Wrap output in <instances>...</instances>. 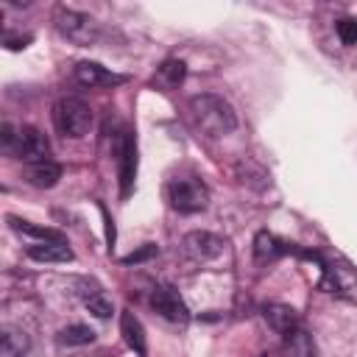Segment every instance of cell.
Segmentation results:
<instances>
[{
    "instance_id": "1",
    "label": "cell",
    "mask_w": 357,
    "mask_h": 357,
    "mask_svg": "<svg viewBox=\"0 0 357 357\" xmlns=\"http://www.w3.org/2000/svg\"><path fill=\"white\" fill-rule=\"evenodd\" d=\"M190 114H192V123L206 137H226L237 128V114H234L231 103L212 92L190 98Z\"/></svg>"
},
{
    "instance_id": "2",
    "label": "cell",
    "mask_w": 357,
    "mask_h": 357,
    "mask_svg": "<svg viewBox=\"0 0 357 357\" xmlns=\"http://www.w3.org/2000/svg\"><path fill=\"white\" fill-rule=\"evenodd\" d=\"M53 123L64 137L78 139V137L89 134L95 114H92L89 103H84L81 98H59L53 106Z\"/></svg>"
},
{
    "instance_id": "3",
    "label": "cell",
    "mask_w": 357,
    "mask_h": 357,
    "mask_svg": "<svg viewBox=\"0 0 357 357\" xmlns=\"http://www.w3.org/2000/svg\"><path fill=\"white\" fill-rule=\"evenodd\" d=\"M167 201L176 212L192 215V212H201L209 206V190L204 181H198L192 176H178L167 184Z\"/></svg>"
},
{
    "instance_id": "4",
    "label": "cell",
    "mask_w": 357,
    "mask_h": 357,
    "mask_svg": "<svg viewBox=\"0 0 357 357\" xmlns=\"http://www.w3.org/2000/svg\"><path fill=\"white\" fill-rule=\"evenodd\" d=\"M321 268H324V290L335 293V296H343V298H351L357 301V268L340 257L335 259H321Z\"/></svg>"
},
{
    "instance_id": "5",
    "label": "cell",
    "mask_w": 357,
    "mask_h": 357,
    "mask_svg": "<svg viewBox=\"0 0 357 357\" xmlns=\"http://www.w3.org/2000/svg\"><path fill=\"white\" fill-rule=\"evenodd\" d=\"M56 28L61 36H67L75 45H92L98 39V22L75 8H56Z\"/></svg>"
},
{
    "instance_id": "6",
    "label": "cell",
    "mask_w": 357,
    "mask_h": 357,
    "mask_svg": "<svg viewBox=\"0 0 357 357\" xmlns=\"http://www.w3.org/2000/svg\"><path fill=\"white\" fill-rule=\"evenodd\" d=\"M8 153H11L14 159L25 162V165L47 162V156H50V142H47V137H45L39 128L22 126V128L17 131V139H14V145H11Z\"/></svg>"
},
{
    "instance_id": "7",
    "label": "cell",
    "mask_w": 357,
    "mask_h": 357,
    "mask_svg": "<svg viewBox=\"0 0 357 357\" xmlns=\"http://www.w3.org/2000/svg\"><path fill=\"white\" fill-rule=\"evenodd\" d=\"M223 248H226L223 237H218V234H212V231H190V234L184 237V254H187L192 262H201V265L218 259V257L223 254Z\"/></svg>"
},
{
    "instance_id": "8",
    "label": "cell",
    "mask_w": 357,
    "mask_h": 357,
    "mask_svg": "<svg viewBox=\"0 0 357 357\" xmlns=\"http://www.w3.org/2000/svg\"><path fill=\"white\" fill-rule=\"evenodd\" d=\"M151 307H153L162 318H167L170 324L184 326V324L190 321V310H187L184 298H181L173 287H156V290L151 293Z\"/></svg>"
},
{
    "instance_id": "9",
    "label": "cell",
    "mask_w": 357,
    "mask_h": 357,
    "mask_svg": "<svg viewBox=\"0 0 357 357\" xmlns=\"http://www.w3.org/2000/svg\"><path fill=\"white\" fill-rule=\"evenodd\" d=\"M75 81L84 86H117V84H126V75H117L98 61H81L75 67Z\"/></svg>"
},
{
    "instance_id": "10",
    "label": "cell",
    "mask_w": 357,
    "mask_h": 357,
    "mask_svg": "<svg viewBox=\"0 0 357 357\" xmlns=\"http://www.w3.org/2000/svg\"><path fill=\"white\" fill-rule=\"evenodd\" d=\"M134 176H137V142H134V137L126 131L123 139H120V195H123V198L131 195Z\"/></svg>"
},
{
    "instance_id": "11",
    "label": "cell",
    "mask_w": 357,
    "mask_h": 357,
    "mask_svg": "<svg viewBox=\"0 0 357 357\" xmlns=\"http://www.w3.org/2000/svg\"><path fill=\"white\" fill-rule=\"evenodd\" d=\"M262 318H265L268 326H271L273 332H279V335H287V332H293V329L301 326V318H298V312H296L290 304H265Z\"/></svg>"
},
{
    "instance_id": "12",
    "label": "cell",
    "mask_w": 357,
    "mask_h": 357,
    "mask_svg": "<svg viewBox=\"0 0 357 357\" xmlns=\"http://www.w3.org/2000/svg\"><path fill=\"white\" fill-rule=\"evenodd\" d=\"M120 332H123L128 349H134V354H139V357L148 354V337H145V329H142V324H139V318L134 312L126 310L120 315Z\"/></svg>"
},
{
    "instance_id": "13",
    "label": "cell",
    "mask_w": 357,
    "mask_h": 357,
    "mask_svg": "<svg viewBox=\"0 0 357 357\" xmlns=\"http://www.w3.org/2000/svg\"><path fill=\"white\" fill-rule=\"evenodd\" d=\"M59 178H61V167H59L56 162H50V159L25 167V181L33 184V187H39V190H50V187H56Z\"/></svg>"
},
{
    "instance_id": "14",
    "label": "cell",
    "mask_w": 357,
    "mask_h": 357,
    "mask_svg": "<svg viewBox=\"0 0 357 357\" xmlns=\"http://www.w3.org/2000/svg\"><path fill=\"white\" fill-rule=\"evenodd\" d=\"M284 357H318L315 340L304 326L284 335Z\"/></svg>"
},
{
    "instance_id": "15",
    "label": "cell",
    "mask_w": 357,
    "mask_h": 357,
    "mask_svg": "<svg viewBox=\"0 0 357 357\" xmlns=\"http://www.w3.org/2000/svg\"><path fill=\"white\" fill-rule=\"evenodd\" d=\"M28 257L36 262H70L73 251L67 248V243H33L28 248Z\"/></svg>"
},
{
    "instance_id": "16",
    "label": "cell",
    "mask_w": 357,
    "mask_h": 357,
    "mask_svg": "<svg viewBox=\"0 0 357 357\" xmlns=\"http://www.w3.org/2000/svg\"><path fill=\"white\" fill-rule=\"evenodd\" d=\"M28 335L22 329H3L0 335V354L3 357H25L28 354Z\"/></svg>"
},
{
    "instance_id": "17",
    "label": "cell",
    "mask_w": 357,
    "mask_h": 357,
    "mask_svg": "<svg viewBox=\"0 0 357 357\" xmlns=\"http://www.w3.org/2000/svg\"><path fill=\"white\" fill-rule=\"evenodd\" d=\"M8 223H11L20 234L36 237L39 243H64V237H61L56 229H45V226H36V223H28V220H20V218H8Z\"/></svg>"
},
{
    "instance_id": "18",
    "label": "cell",
    "mask_w": 357,
    "mask_h": 357,
    "mask_svg": "<svg viewBox=\"0 0 357 357\" xmlns=\"http://www.w3.org/2000/svg\"><path fill=\"white\" fill-rule=\"evenodd\" d=\"M84 307H86L95 318H109L112 310H114L112 301H109V298L100 293V287H95V284L89 287V293H84Z\"/></svg>"
},
{
    "instance_id": "19",
    "label": "cell",
    "mask_w": 357,
    "mask_h": 357,
    "mask_svg": "<svg viewBox=\"0 0 357 357\" xmlns=\"http://www.w3.org/2000/svg\"><path fill=\"white\" fill-rule=\"evenodd\" d=\"M282 251H284V248H282V243H279L273 234L259 231V234L254 237V254H257V259H276Z\"/></svg>"
},
{
    "instance_id": "20",
    "label": "cell",
    "mask_w": 357,
    "mask_h": 357,
    "mask_svg": "<svg viewBox=\"0 0 357 357\" xmlns=\"http://www.w3.org/2000/svg\"><path fill=\"white\" fill-rule=\"evenodd\" d=\"M95 340V332L84 324H73L67 329L59 332V343L61 346H84V343H92Z\"/></svg>"
},
{
    "instance_id": "21",
    "label": "cell",
    "mask_w": 357,
    "mask_h": 357,
    "mask_svg": "<svg viewBox=\"0 0 357 357\" xmlns=\"http://www.w3.org/2000/svg\"><path fill=\"white\" fill-rule=\"evenodd\" d=\"M159 78H162L167 86H178L181 78H184V61H176V59L165 61V64L159 67Z\"/></svg>"
},
{
    "instance_id": "22",
    "label": "cell",
    "mask_w": 357,
    "mask_h": 357,
    "mask_svg": "<svg viewBox=\"0 0 357 357\" xmlns=\"http://www.w3.org/2000/svg\"><path fill=\"white\" fill-rule=\"evenodd\" d=\"M337 36L343 45H357V20L354 17H346L337 22Z\"/></svg>"
},
{
    "instance_id": "23",
    "label": "cell",
    "mask_w": 357,
    "mask_h": 357,
    "mask_svg": "<svg viewBox=\"0 0 357 357\" xmlns=\"http://www.w3.org/2000/svg\"><path fill=\"white\" fill-rule=\"evenodd\" d=\"M153 254H156V245L148 243V245H142L139 251H131L128 257H123V262H126V265H137V262H142V259H148V257H153Z\"/></svg>"
},
{
    "instance_id": "24",
    "label": "cell",
    "mask_w": 357,
    "mask_h": 357,
    "mask_svg": "<svg viewBox=\"0 0 357 357\" xmlns=\"http://www.w3.org/2000/svg\"><path fill=\"white\" fill-rule=\"evenodd\" d=\"M259 357H268V354H259Z\"/></svg>"
}]
</instances>
